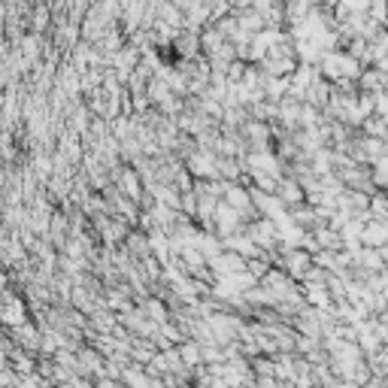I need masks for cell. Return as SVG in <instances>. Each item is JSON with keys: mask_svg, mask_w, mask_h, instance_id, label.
<instances>
[{"mask_svg": "<svg viewBox=\"0 0 388 388\" xmlns=\"http://www.w3.org/2000/svg\"><path fill=\"white\" fill-rule=\"evenodd\" d=\"M113 27H116L113 18H106L100 13V6H91V13L82 18V36H85V43H100Z\"/></svg>", "mask_w": 388, "mask_h": 388, "instance_id": "1", "label": "cell"}, {"mask_svg": "<svg viewBox=\"0 0 388 388\" xmlns=\"http://www.w3.org/2000/svg\"><path fill=\"white\" fill-rule=\"evenodd\" d=\"M27 25H31V34H43L46 27H52V4L36 0L31 6V15H27Z\"/></svg>", "mask_w": 388, "mask_h": 388, "instance_id": "2", "label": "cell"}, {"mask_svg": "<svg viewBox=\"0 0 388 388\" xmlns=\"http://www.w3.org/2000/svg\"><path fill=\"white\" fill-rule=\"evenodd\" d=\"M122 43H125V36H122V31H118V27H113V31H109L104 40H100L97 46L104 52H116V49H122Z\"/></svg>", "mask_w": 388, "mask_h": 388, "instance_id": "3", "label": "cell"}, {"mask_svg": "<svg viewBox=\"0 0 388 388\" xmlns=\"http://www.w3.org/2000/svg\"><path fill=\"white\" fill-rule=\"evenodd\" d=\"M370 4L373 0H340V9H346V13H367L370 15Z\"/></svg>", "mask_w": 388, "mask_h": 388, "instance_id": "4", "label": "cell"}, {"mask_svg": "<svg viewBox=\"0 0 388 388\" xmlns=\"http://www.w3.org/2000/svg\"><path fill=\"white\" fill-rule=\"evenodd\" d=\"M370 18H376V22L385 25V18H388V0H373V4H370Z\"/></svg>", "mask_w": 388, "mask_h": 388, "instance_id": "5", "label": "cell"}, {"mask_svg": "<svg viewBox=\"0 0 388 388\" xmlns=\"http://www.w3.org/2000/svg\"><path fill=\"white\" fill-rule=\"evenodd\" d=\"M361 82H364V85H370V88H376V85H380V79H376L373 73H367V76H364Z\"/></svg>", "mask_w": 388, "mask_h": 388, "instance_id": "6", "label": "cell"}]
</instances>
